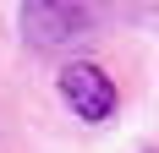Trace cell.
I'll use <instances>...</instances> for the list:
<instances>
[{"label":"cell","mask_w":159,"mask_h":153,"mask_svg":"<svg viewBox=\"0 0 159 153\" xmlns=\"http://www.w3.org/2000/svg\"><path fill=\"white\" fill-rule=\"evenodd\" d=\"M61 98H66V109H77L82 120H110L115 115V82L99 66H88V60L61 71Z\"/></svg>","instance_id":"cell-2"},{"label":"cell","mask_w":159,"mask_h":153,"mask_svg":"<svg viewBox=\"0 0 159 153\" xmlns=\"http://www.w3.org/2000/svg\"><path fill=\"white\" fill-rule=\"evenodd\" d=\"M16 22H22V38L33 49H71V44H82L93 33L99 6H55V0H39V6H22Z\"/></svg>","instance_id":"cell-1"}]
</instances>
